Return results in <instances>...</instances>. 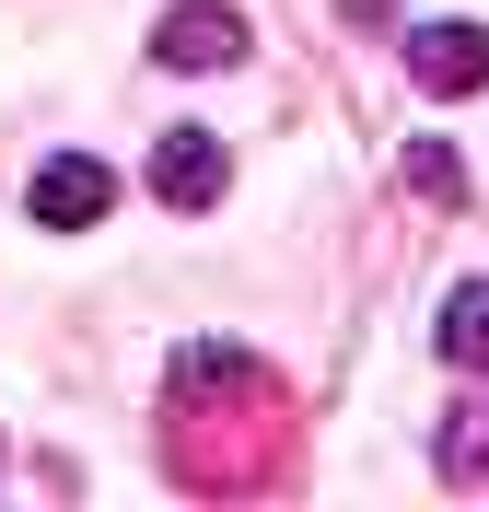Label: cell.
<instances>
[{
  "label": "cell",
  "mask_w": 489,
  "mask_h": 512,
  "mask_svg": "<svg viewBox=\"0 0 489 512\" xmlns=\"http://www.w3.org/2000/svg\"><path fill=\"white\" fill-rule=\"evenodd\" d=\"M24 198H35V222H47V233H94L105 210H117V175H105L94 152H59V163H35Z\"/></svg>",
  "instance_id": "cell-1"
},
{
  "label": "cell",
  "mask_w": 489,
  "mask_h": 512,
  "mask_svg": "<svg viewBox=\"0 0 489 512\" xmlns=\"http://www.w3.org/2000/svg\"><path fill=\"white\" fill-rule=\"evenodd\" d=\"M222 187H233V163H222L210 128H163V140H152V198H163V210H210Z\"/></svg>",
  "instance_id": "cell-2"
},
{
  "label": "cell",
  "mask_w": 489,
  "mask_h": 512,
  "mask_svg": "<svg viewBox=\"0 0 489 512\" xmlns=\"http://www.w3.org/2000/svg\"><path fill=\"white\" fill-rule=\"evenodd\" d=\"M152 59L163 70H233V59H245V12H222V0L163 12V24H152Z\"/></svg>",
  "instance_id": "cell-3"
},
{
  "label": "cell",
  "mask_w": 489,
  "mask_h": 512,
  "mask_svg": "<svg viewBox=\"0 0 489 512\" xmlns=\"http://www.w3.org/2000/svg\"><path fill=\"white\" fill-rule=\"evenodd\" d=\"M408 70L431 94H489V24H420L408 35Z\"/></svg>",
  "instance_id": "cell-4"
},
{
  "label": "cell",
  "mask_w": 489,
  "mask_h": 512,
  "mask_svg": "<svg viewBox=\"0 0 489 512\" xmlns=\"http://www.w3.org/2000/svg\"><path fill=\"white\" fill-rule=\"evenodd\" d=\"M431 338H443L455 373H489V280H455V291H443V326H431Z\"/></svg>",
  "instance_id": "cell-5"
},
{
  "label": "cell",
  "mask_w": 489,
  "mask_h": 512,
  "mask_svg": "<svg viewBox=\"0 0 489 512\" xmlns=\"http://www.w3.org/2000/svg\"><path fill=\"white\" fill-rule=\"evenodd\" d=\"M431 454H443V478H489V396L443 419V443H431Z\"/></svg>",
  "instance_id": "cell-6"
},
{
  "label": "cell",
  "mask_w": 489,
  "mask_h": 512,
  "mask_svg": "<svg viewBox=\"0 0 489 512\" xmlns=\"http://www.w3.org/2000/svg\"><path fill=\"white\" fill-rule=\"evenodd\" d=\"M408 187H420V198H443V210H466V163L443 152V140H420V152H408Z\"/></svg>",
  "instance_id": "cell-7"
}]
</instances>
